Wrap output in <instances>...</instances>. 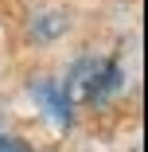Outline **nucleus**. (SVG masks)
<instances>
[{
  "mask_svg": "<svg viewBox=\"0 0 148 152\" xmlns=\"http://www.w3.org/2000/svg\"><path fill=\"white\" fill-rule=\"evenodd\" d=\"M125 86V70L117 58H82L70 70V78L63 82V90L74 98H82L86 105H105L117 90Z\"/></svg>",
  "mask_w": 148,
  "mask_h": 152,
  "instance_id": "1",
  "label": "nucleus"
},
{
  "mask_svg": "<svg viewBox=\"0 0 148 152\" xmlns=\"http://www.w3.org/2000/svg\"><path fill=\"white\" fill-rule=\"evenodd\" d=\"M31 98H35L63 129L74 125V98L63 90V82H55V78H35V82H31Z\"/></svg>",
  "mask_w": 148,
  "mask_h": 152,
  "instance_id": "2",
  "label": "nucleus"
},
{
  "mask_svg": "<svg viewBox=\"0 0 148 152\" xmlns=\"http://www.w3.org/2000/svg\"><path fill=\"white\" fill-rule=\"evenodd\" d=\"M66 12H43V16H35L31 20V35L35 39H58V35H63L66 31Z\"/></svg>",
  "mask_w": 148,
  "mask_h": 152,
  "instance_id": "3",
  "label": "nucleus"
},
{
  "mask_svg": "<svg viewBox=\"0 0 148 152\" xmlns=\"http://www.w3.org/2000/svg\"><path fill=\"white\" fill-rule=\"evenodd\" d=\"M0 152H31V144L20 137H0Z\"/></svg>",
  "mask_w": 148,
  "mask_h": 152,
  "instance_id": "4",
  "label": "nucleus"
}]
</instances>
